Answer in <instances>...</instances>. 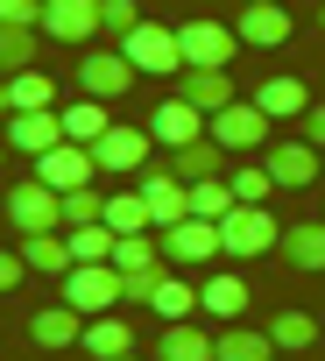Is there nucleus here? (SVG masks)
<instances>
[{"instance_id": "f257e3e1", "label": "nucleus", "mask_w": 325, "mask_h": 361, "mask_svg": "<svg viewBox=\"0 0 325 361\" xmlns=\"http://www.w3.org/2000/svg\"><path fill=\"white\" fill-rule=\"evenodd\" d=\"M0 213H8L15 234H57L64 227V192H50L43 177H22V185L0 199Z\"/></svg>"}, {"instance_id": "f03ea898", "label": "nucleus", "mask_w": 325, "mask_h": 361, "mask_svg": "<svg viewBox=\"0 0 325 361\" xmlns=\"http://www.w3.org/2000/svg\"><path fill=\"white\" fill-rule=\"evenodd\" d=\"M219 241H227L234 262H255V255H276V248H283V227H276L269 206H234V213L219 220Z\"/></svg>"}, {"instance_id": "7ed1b4c3", "label": "nucleus", "mask_w": 325, "mask_h": 361, "mask_svg": "<svg viewBox=\"0 0 325 361\" xmlns=\"http://www.w3.org/2000/svg\"><path fill=\"white\" fill-rule=\"evenodd\" d=\"M269 135H276V121H269L255 99H234V106L212 114V142H219L227 156H255V149H269Z\"/></svg>"}, {"instance_id": "20e7f679", "label": "nucleus", "mask_w": 325, "mask_h": 361, "mask_svg": "<svg viewBox=\"0 0 325 361\" xmlns=\"http://www.w3.org/2000/svg\"><path fill=\"white\" fill-rule=\"evenodd\" d=\"M120 57H127L134 71H148V78H177V71H184V43H177V29H162V22H141V29L120 43Z\"/></svg>"}, {"instance_id": "39448f33", "label": "nucleus", "mask_w": 325, "mask_h": 361, "mask_svg": "<svg viewBox=\"0 0 325 361\" xmlns=\"http://www.w3.org/2000/svg\"><path fill=\"white\" fill-rule=\"evenodd\" d=\"M71 312H85V319H99V312H113L120 305V269L113 262H78L71 276H64V290H57Z\"/></svg>"}, {"instance_id": "423d86ee", "label": "nucleus", "mask_w": 325, "mask_h": 361, "mask_svg": "<svg viewBox=\"0 0 325 361\" xmlns=\"http://www.w3.org/2000/svg\"><path fill=\"white\" fill-rule=\"evenodd\" d=\"M177 43H184V64L227 71V64H234V50H241V29H227V22L198 15V22H184V29H177Z\"/></svg>"}, {"instance_id": "0eeeda50", "label": "nucleus", "mask_w": 325, "mask_h": 361, "mask_svg": "<svg viewBox=\"0 0 325 361\" xmlns=\"http://www.w3.org/2000/svg\"><path fill=\"white\" fill-rule=\"evenodd\" d=\"M141 206H148V220H155V234L162 227H177V220H191V185L177 170H141Z\"/></svg>"}, {"instance_id": "6e6552de", "label": "nucleus", "mask_w": 325, "mask_h": 361, "mask_svg": "<svg viewBox=\"0 0 325 361\" xmlns=\"http://www.w3.org/2000/svg\"><path fill=\"white\" fill-rule=\"evenodd\" d=\"M148 135H155L162 149H191V142H205V135H212V114H198L191 99H177V92H170V99L148 114Z\"/></svg>"}, {"instance_id": "1a4fd4ad", "label": "nucleus", "mask_w": 325, "mask_h": 361, "mask_svg": "<svg viewBox=\"0 0 325 361\" xmlns=\"http://www.w3.org/2000/svg\"><path fill=\"white\" fill-rule=\"evenodd\" d=\"M134 78H141V71L120 57V43H113V50H92V57H78V92H85V99H120Z\"/></svg>"}, {"instance_id": "9d476101", "label": "nucleus", "mask_w": 325, "mask_h": 361, "mask_svg": "<svg viewBox=\"0 0 325 361\" xmlns=\"http://www.w3.org/2000/svg\"><path fill=\"white\" fill-rule=\"evenodd\" d=\"M92 170H99V156H92L85 142H57L50 156H36V177H43L50 192H85Z\"/></svg>"}, {"instance_id": "9b49d317", "label": "nucleus", "mask_w": 325, "mask_h": 361, "mask_svg": "<svg viewBox=\"0 0 325 361\" xmlns=\"http://www.w3.org/2000/svg\"><path fill=\"white\" fill-rule=\"evenodd\" d=\"M106 0H43V36L50 43H92Z\"/></svg>"}, {"instance_id": "f8f14e48", "label": "nucleus", "mask_w": 325, "mask_h": 361, "mask_svg": "<svg viewBox=\"0 0 325 361\" xmlns=\"http://www.w3.org/2000/svg\"><path fill=\"white\" fill-rule=\"evenodd\" d=\"M234 29H241L248 50H283L290 43V0H248Z\"/></svg>"}, {"instance_id": "ddd939ff", "label": "nucleus", "mask_w": 325, "mask_h": 361, "mask_svg": "<svg viewBox=\"0 0 325 361\" xmlns=\"http://www.w3.org/2000/svg\"><path fill=\"white\" fill-rule=\"evenodd\" d=\"M262 163H269V177H276V192H304L311 177H318V149H311L304 135L269 142V149H262Z\"/></svg>"}, {"instance_id": "4468645a", "label": "nucleus", "mask_w": 325, "mask_h": 361, "mask_svg": "<svg viewBox=\"0 0 325 361\" xmlns=\"http://www.w3.org/2000/svg\"><path fill=\"white\" fill-rule=\"evenodd\" d=\"M162 255L170 262H212V255H227V241H219V220H177V227H162Z\"/></svg>"}, {"instance_id": "2eb2a0df", "label": "nucleus", "mask_w": 325, "mask_h": 361, "mask_svg": "<svg viewBox=\"0 0 325 361\" xmlns=\"http://www.w3.org/2000/svg\"><path fill=\"white\" fill-rule=\"evenodd\" d=\"M8 149H22V156H50L57 142H64V114L50 106V114H8V135H0Z\"/></svg>"}, {"instance_id": "dca6fc26", "label": "nucleus", "mask_w": 325, "mask_h": 361, "mask_svg": "<svg viewBox=\"0 0 325 361\" xmlns=\"http://www.w3.org/2000/svg\"><path fill=\"white\" fill-rule=\"evenodd\" d=\"M269 121H304L311 114V92H304V78H290V71H276V78H262L255 92H248Z\"/></svg>"}, {"instance_id": "f3484780", "label": "nucleus", "mask_w": 325, "mask_h": 361, "mask_svg": "<svg viewBox=\"0 0 325 361\" xmlns=\"http://www.w3.org/2000/svg\"><path fill=\"white\" fill-rule=\"evenodd\" d=\"M148 142H155L148 128H120V121H113V128L92 142V156H99V170H141V163H148Z\"/></svg>"}, {"instance_id": "a211bd4d", "label": "nucleus", "mask_w": 325, "mask_h": 361, "mask_svg": "<svg viewBox=\"0 0 325 361\" xmlns=\"http://www.w3.org/2000/svg\"><path fill=\"white\" fill-rule=\"evenodd\" d=\"M22 262H29V276H71L78 269V255H71V234L57 227V234H22Z\"/></svg>"}, {"instance_id": "6ab92c4d", "label": "nucleus", "mask_w": 325, "mask_h": 361, "mask_svg": "<svg viewBox=\"0 0 325 361\" xmlns=\"http://www.w3.org/2000/svg\"><path fill=\"white\" fill-rule=\"evenodd\" d=\"M177 99H191L198 114H219V106H234V78L227 71H205V64H184L177 71Z\"/></svg>"}, {"instance_id": "aec40b11", "label": "nucleus", "mask_w": 325, "mask_h": 361, "mask_svg": "<svg viewBox=\"0 0 325 361\" xmlns=\"http://www.w3.org/2000/svg\"><path fill=\"white\" fill-rule=\"evenodd\" d=\"M29 340L50 347V354H57V347H78V340H85V312H71V305L57 298V305H43V312L29 319Z\"/></svg>"}, {"instance_id": "412c9836", "label": "nucleus", "mask_w": 325, "mask_h": 361, "mask_svg": "<svg viewBox=\"0 0 325 361\" xmlns=\"http://www.w3.org/2000/svg\"><path fill=\"white\" fill-rule=\"evenodd\" d=\"M212 361H276V340H269V326L255 333V326H227V333H212Z\"/></svg>"}, {"instance_id": "4be33fe9", "label": "nucleus", "mask_w": 325, "mask_h": 361, "mask_svg": "<svg viewBox=\"0 0 325 361\" xmlns=\"http://www.w3.org/2000/svg\"><path fill=\"white\" fill-rule=\"evenodd\" d=\"M92 361H113V354H134V333H127V319L120 312H99V319H85V340H78Z\"/></svg>"}, {"instance_id": "5701e85b", "label": "nucleus", "mask_w": 325, "mask_h": 361, "mask_svg": "<svg viewBox=\"0 0 325 361\" xmlns=\"http://www.w3.org/2000/svg\"><path fill=\"white\" fill-rule=\"evenodd\" d=\"M283 262L290 269H325V220H290L283 227Z\"/></svg>"}, {"instance_id": "b1692460", "label": "nucleus", "mask_w": 325, "mask_h": 361, "mask_svg": "<svg viewBox=\"0 0 325 361\" xmlns=\"http://www.w3.org/2000/svg\"><path fill=\"white\" fill-rule=\"evenodd\" d=\"M170 170L184 177V185H205V177H227V149L205 135V142H191V149H170Z\"/></svg>"}, {"instance_id": "393cba45", "label": "nucleus", "mask_w": 325, "mask_h": 361, "mask_svg": "<svg viewBox=\"0 0 325 361\" xmlns=\"http://www.w3.org/2000/svg\"><path fill=\"white\" fill-rule=\"evenodd\" d=\"M170 255H162V234H120L113 241V269L120 276H148V269H162Z\"/></svg>"}, {"instance_id": "a878e982", "label": "nucleus", "mask_w": 325, "mask_h": 361, "mask_svg": "<svg viewBox=\"0 0 325 361\" xmlns=\"http://www.w3.org/2000/svg\"><path fill=\"white\" fill-rule=\"evenodd\" d=\"M57 114H64V142H85V149H92V142L113 128L106 99H71V106H57Z\"/></svg>"}, {"instance_id": "bb28decb", "label": "nucleus", "mask_w": 325, "mask_h": 361, "mask_svg": "<svg viewBox=\"0 0 325 361\" xmlns=\"http://www.w3.org/2000/svg\"><path fill=\"white\" fill-rule=\"evenodd\" d=\"M198 312H212L219 326H234V319L248 312V283H241V276H212V283H198Z\"/></svg>"}, {"instance_id": "cd10ccee", "label": "nucleus", "mask_w": 325, "mask_h": 361, "mask_svg": "<svg viewBox=\"0 0 325 361\" xmlns=\"http://www.w3.org/2000/svg\"><path fill=\"white\" fill-rule=\"evenodd\" d=\"M155 361H212V333H198V326H162V340H155Z\"/></svg>"}, {"instance_id": "c85d7f7f", "label": "nucleus", "mask_w": 325, "mask_h": 361, "mask_svg": "<svg viewBox=\"0 0 325 361\" xmlns=\"http://www.w3.org/2000/svg\"><path fill=\"white\" fill-rule=\"evenodd\" d=\"M269 340H276V354H304V347L318 340V319L290 305V312H276V319H269Z\"/></svg>"}, {"instance_id": "c756f323", "label": "nucleus", "mask_w": 325, "mask_h": 361, "mask_svg": "<svg viewBox=\"0 0 325 361\" xmlns=\"http://www.w3.org/2000/svg\"><path fill=\"white\" fill-rule=\"evenodd\" d=\"M15 71H36V29L0 22V78H15Z\"/></svg>"}, {"instance_id": "7c9ffc66", "label": "nucleus", "mask_w": 325, "mask_h": 361, "mask_svg": "<svg viewBox=\"0 0 325 361\" xmlns=\"http://www.w3.org/2000/svg\"><path fill=\"white\" fill-rule=\"evenodd\" d=\"M8 92H15V114H50V106H57V85H50L43 71H15Z\"/></svg>"}, {"instance_id": "2f4dec72", "label": "nucleus", "mask_w": 325, "mask_h": 361, "mask_svg": "<svg viewBox=\"0 0 325 361\" xmlns=\"http://www.w3.org/2000/svg\"><path fill=\"white\" fill-rule=\"evenodd\" d=\"M106 227H113V234H155L141 192H113V199H106Z\"/></svg>"}, {"instance_id": "473e14b6", "label": "nucleus", "mask_w": 325, "mask_h": 361, "mask_svg": "<svg viewBox=\"0 0 325 361\" xmlns=\"http://www.w3.org/2000/svg\"><path fill=\"white\" fill-rule=\"evenodd\" d=\"M148 305H155V319H162V326H177V319H191V312H198V290H191V283H170V269H162V283H155V298H148Z\"/></svg>"}, {"instance_id": "72a5a7b5", "label": "nucleus", "mask_w": 325, "mask_h": 361, "mask_svg": "<svg viewBox=\"0 0 325 361\" xmlns=\"http://www.w3.org/2000/svg\"><path fill=\"white\" fill-rule=\"evenodd\" d=\"M227 185H234V199H241V206H269L276 177H269V163H241V170H227Z\"/></svg>"}, {"instance_id": "f704fd0d", "label": "nucleus", "mask_w": 325, "mask_h": 361, "mask_svg": "<svg viewBox=\"0 0 325 361\" xmlns=\"http://www.w3.org/2000/svg\"><path fill=\"white\" fill-rule=\"evenodd\" d=\"M241 199H234V185H227V177H205V185H191V213L198 220H227Z\"/></svg>"}, {"instance_id": "c9c22d12", "label": "nucleus", "mask_w": 325, "mask_h": 361, "mask_svg": "<svg viewBox=\"0 0 325 361\" xmlns=\"http://www.w3.org/2000/svg\"><path fill=\"white\" fill-rule=\"evenodd\" d=\"M64 234H71V255H78V262H113V241H120V234H113L106 220H99V227H64Z\"/></svg>"}, {"instance_id": "e433bc0d", "label": "nucleus", "mask_w": 325, "mask_h": 361, "mask_svg": "<svg viewBox=\"0 0 325 361\" xmlns=\"http://www.w3.org/2000/svg\"><path fill=\"white\" fill-rule=\"evenodd\" d=\"M106 220V199L85 185V192H64V227H99Z\"/></svg>"}, {"instance_id": "4c0bfd02", "label": "nucleus", "mask_w": 325, "mask_h": 361, "mask_svg": "<svg viewBox=\"0 0 325 361\" xmlns=\"http://www.w3.org/2000/svg\"><path fill=\"white\" fill-rule=\"evenodd\" d=\"M99 29H106L113 43H127V36L141 29V8H134V0H106V8H99Z\"/></svg>"}, {"instance_id": "58836bf2", "label": "nucleus", "mask_w": 325, "mask_h": 361, "mask_svg": "<svg viewBox=\"0 0 325 361\" xmlns=\"http://www.w3.org/2000/svg\"><path fill=\"white\" fill-rule=\"evenodd\" d=\"M0 22H15V29H43V0H0Z\"/></svg>"}, {"instance_id": "ea45409f", "label": "nucleus", "mask_w": 325, "mask_h": 361, "mask_svg": "<svg viewBox=\"0 0 325 361\" xmlns=\"http://www.w3.org/2000/svg\"><path fill=\"white\" fill-rule=\"evenodd\" d=\"M155 283H162V269H148V276H120V305H148Z\"/></svg>"}, {"instance_id": "a19ab883", "label": "nucleus", "mask_w": 325, "mask_h": 361, "mask_svg": "<svg viewBox=\"0 0 325 361\" xmlns=\"http://www.w3.org/2000/svg\"><path fill=\"white\" fill-rule=\"evenodd\" d=\"M29 276V262H22V248H0V298H8L15 283Z\"/></svg>"}, {"instance_id": "79ce46f5", "label": "nucleus", "mask_w": 325, "mask_h": 361, "mask_svg": "<svg viewBox=\"0 0 325 361\" xmlns=\"http://www.w3.org/2000/svg\"><path fill=\"white\" fill-rule=\"evenodd\" d=\"M297 135H304L311 149H325V99H311V114L297 121Z\"/></svg>"}, {"instance_id": "37998d69", "label": "nucleus", "mask_w": 325, "mask_h": 361, "mask_svg": "<svg viewBox=\"0 0 325 361\" xmlns=\"http://www.w3.org/2000/svg\"><path fill=\"white\" fill-rule=\"evenodd\" d=\"M0 114H15V92H8V78H0Z\"/></svg>"}, {"instance_id": "c03bdc74", "label": "nucleus", "mask_w": 325, "mask_h": 361, "mask_svg": "<svg viewBox=\"0 0 325 361\" xmlns=\"http://www.w3.org/2000/svg\"><path fill=\"white\" fill-rule=\"evenodd\" d=\"M113 361H141V354H113Z\"/></svg>"}, {"instance_id": "a18cd8bd", "label": "nucleus", "mask_w": 325, "mask_h": 361, "mask_svg": "<svg viewBox=\"0 0 325 361\" xmlns=\"http://www.w3.org/2000/svg\"><path fill=\"white\" fill-rule=\"evenodd\" d=\"M318 29H325V8H318Z\"/></svg>"}, {"instance_id": "49530a36", "label": "nucleus", "mask_w": 325, "mask_h": 361, "mask_svg": "<svg viewBox=\"0 0 325 361\" xmlns=\"http://www.w3.org/2000/svg\"><path fill=\"white\" fill-rule=\"evenodd\" d=\"M241 8H248V0H241Z\"/></svg>"}]
</instances>
